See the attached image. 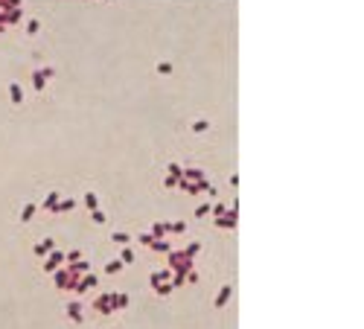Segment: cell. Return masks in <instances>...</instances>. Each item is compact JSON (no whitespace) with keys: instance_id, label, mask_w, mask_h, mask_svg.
<instances>
[{"instance_id":"obj_1","label":"cell","mask_w":364,"mask_h":329,"mask_svg":"<svg viewBox=\"0 0 364 329\" xmlns=\"http://www.w3.org/2000/svg\"><path fill=\"white\" fill-rule=\"evenodd\" d=\"M192 265H195V262H192V257L187 250H169V271H172V274L187 277L192 271Z\"/></svg>"},{"instance_id":"obj_2","label":"cell","mask_w":364,"mask_h":329,"mask_svg":"<svg viewBox=\"0 0 364 329\" xmlns=\"http://www.w3.org/2000/svg\"><path fill=\"white\" fill-rule=\"evenodd\" d=\"M93 309L99 312V315H114L117 312V294H99L93 300Z\"/></svg>"},{"instance_id":"obj_3","label":"cell","mask_w":364,"mask_h":329,"mask_svg":"<svg viewBox=\"0 0 364 329\" xmlns=\"http://www.w3.org/2000/svg\"><path fill=\"white\" fill-rule=\"evenodd\" d=\"M76 283H79V277L73 274L70 268H62V271H55V285H58V288H76Z\"/></svg>"},{"instance_id":"obj_4","label":"cell","mask_w":364,"mask_h":329,"mask_svg":"<svg viewBox=\"0 0 364 329\" xmlns=\"http://www.w3.org/2000/svg\"><path fill=\"white\" fill-rule=\"evenodd\" d=\"M236 219H239V213H236V204H233V207H228V213L225 216H218L216 219V227H221V230H233V227H236Z\"/></svg>"},{"instance_id":"obj_5","label":"cell","mask_w":364,"mask_h":329,"mask_svg":"<svg viewBox=\"0 0 364 329\" xmlns=\"http://www.w3.org/2000/svg\"><path fill=\"white\" fill-rule=\"evenodd\" d=\"M62 262H64V254H62V250H53V254L47 257V262H44V271H50V274H55V271L62 268Z\"/></svg>"},{"instance_id":"obj_6","label":"cell","mask_w":364,"mask_h":329,"mask_svg":"<svg viewBox=\"0 0 364 329\" xmlns=\"http://www.w3.org/2000/svg\"><path fill=\"white\" fill-rule=\"evenodd\" d=\"M67 318H70V320H82V303H79V300L67 303Z\"/></svg>"},{"instance_id":"obj_7","label":"cell","mask_w":364,"mask_h":329,"mask_svg":"<svg viewBox=\"0 0 364 329\" xmlns=\"http://www.w3.org/2000/svg\"><path fill=\"white\" fill-rule=\"evenodd\" d=\"M152 250H155V254H169L172 245H169V239H155L152 242Z\"/></svg>"},{"instance_id":"obj_8","label":"cell","mask_w":364,"mask_h":329,"mask_svg":"<svg viewBox=\"0 0 364 329\" xmlns=\"http://www.w3.org/2000/svg\"><path fill=\"white\" fill-rule=\"evenodd\" d=\"M230 294H233V288H230V285H225V288L218 292V297H216V309H221V306L230 300Z\"/></svg>"},{"instance_id":"obj_9","label":"cell","mask_w":364,"mask_h":329,"mask_svg":"<svg viewBox=\"0 0 364 329\" xmlns=\"http://www.w3.org/2000/svg\"><path fill=\"white\" fill-rule=\"evenodd\" d=\"M9 96H12V102H15V105H21V102H24V90H21V85H15V82H12V85H9Z\"/></svg>"},{"instance_id":"obj_10","label":"cell","mask_w":364,"mask_h":329,"mask_svg":"<svg viewBox=\"0 0 364 329\" xmlns=\"http://www.w3.org/2000/svg\"><path fill=\"white\" fill-rule=\"evenodd\" d=\"M111 242H114V245H119V248H126L128 242H131V236H128V233H123V230H117L114 236H111Z\"/></svg>"},{"instance_id":"obj_11","label":"cell","mask_w":364,"mask_h":329,"mask_svg":"<svg viewBox=\"0 0 364 329\" xmlns=\"http://www.w3.org/2000/svg\"><path fill=\"white\" fill-rule=\"evenodd\" d=\"M55 250V242L53 239H44L41 245H35V254H53Z\"/></svg>"},{"instance_id":"obj_12","label":"cell","mask_w":364,"mask_h":329,"mask_svg":"<svg viewBox=\"0 0 364 329\" xmlns=\"http://www.w3.org/2000/svg\"><path fill=\"white\" fill-rule=\"evenodd\" d=\"M73 207H76V201H73V198H64V201H58V204H55L53 213H67V210H73Z\"/></svg>"},{"instance_id":"obj_13","label":"cell","mask_w":364,"mask_h":329,"mask_svg":"<svg viewBox=\"0 0 364 329\" xmlns=\"http://www.w3.org/2000/svg\"><path fill=\"white\" fill-rule=\"evenodd\" d=\"M85 204H88V210H99V198H96V192H88V196H85Z\"/></svg>"},{"instance_id":"obj_14","label":"cell","mask_w":364,"mask_h":329,"mask_svg":"<svg viewBox=\"0 0 364 329\" xmlns=\"http://www.w3.org/2000/svg\"><path fill=\"white\" fill-rule=\"evenodd\" d=\"M169 178H175V181L184 178V166H181V163H169Z\"/></svg>"},{"instance_id":"obj_15","label":"cell","mask_w":364,"mask_h":329,"mask_svg":"<svg viewBox=\"0 0 364 329\" xmlns=\"http://www.w3.org/2000/svg\"><path fill=\"white\" fill-rule=\"evenodd\" d=\"M35 210H38L35 204H24V210H21V222H29V219L35 216Z\"/></svg>"},{"instance_id":"obj_16","label":"cell","mask_w":364,"mask_h":329,"mask_svg":"<svg viewBox=\"0 0 364 329\" xmlns=\"http://www.w3.org/2000/svg\"><path fill=\"white\" fill-rule=\"evenodd\" d=\"M166 233H169V224H155V227H152V236H155V239H166Z\"/></svg>"},{"instance_id":"obj_17","label":"cell","mask_w":364,"mask_h":329,"mask_svg":"<svg viewBox=\"0 0 364 329\" xmlns=\"http://www.w3.org/2000/svg\"><path fill=\"white\" fill-rule=\"evenodd\" d=\"M172 288H175L172 283H157V285H155V292L160 294V297H166V294H172Z\"/></svg>"},{"instance_id":"obj_18","label":"cell","mask_w":364,"mask_h":329,"mask_svg":"<svg viewBox=\"0 0 364 329\" xmlns=\"http://www.w3.org/2000/svg\"><path fill=\"white\" fill-rule=\"evenodd\" d=\"M119 262H123V265H131V262H134V250L123 248V254H119Z\"/></svg>"},{"instance_id":"obj_19","label":"cell","mask_w":364,"mask_h":329,"mask_svg":"<svg viewBox=\"0 0 364 329\" xmlns=\"http://www.w3.org/2000/svg\"><path fill=\"white\" fill-rule=\"evenodd\" d=\"M117 271H123V262H119V259H111L108 265H105V274H117Z\"/></svg>"},{"instance_id":"obj_20","label":"cell","mask_w":364,"mask_h":329,"mask_svg":"<svg viewBox=\"0 0 364 329\" xmlns=\"http://www.w3.org/2000/svg\"><path fill=\"white\" fill-rule=\"evenodd\" d=\"M55 204H58V192H50L47 201H44V207H47V210H55Z\"/></svg>"},{"instance_id":"obj_21","label":"cell","mask_w":364,"mask_h":329,"mask_svg":"<svg viewBox=\"0 0 364 329\" xmlns=\"http://www.w3.org/2000/svg\"><path fill=\"white\" fill-rule=\"evenodd\" d=\"M137 242H140V245H146V248H152L155 236H152V233H140V236H137Z\"/></svg>"},{"instance_id":"obj_22","label":"cell","mask_w":364,"mask_h":329,"mask_svg":"<svg viewBox=\"0 0 364 329\" xmlns=\"http://www.w3.org/2000/svg\"><path fill=\"white\" fill-rule=\"evenodd\" d=\"M91 219H93L96 224H105V222H108V216L102 213V210H93V213H91Z\"/></svg>"},{"instance_id":"obj_23","label":"cell","mask_w":364,"mask_h":329,"mask_svg":"<svg viewBox=\"0 0 364 329\" xmlns=\"http://www.w3.org/2000/svg\"><path fill=\"white\" fill-rule=\"evenodd\" d=\"M184 250H187V254H190V257L195 259V254H198V250H201V242H190V245H187V248H184Z\"/></svg>"},{"instance_id":"obj_24","label":"cell","mask_w":364,"mask_h":329,"mask_svg":"<svg viewBox=\"0 0 364 329\" xmlns=\"http://www.w3.org/2000/svg\"><path fill=\"white\" fill-rule=\"evenodd\" d=\"M207 128H210L207 120H195V123H192V131H207Z\"/></svg>"},{"instance_id":"obj_25","label":"cell","mask_w":364,"mask_h":329,"mask_svg":"<svg viewBox=\"0 0 364 329\" xmlns=\"http://www.w3.org/2000/svg\"><path fill=\"white\" fill-rule=\"evenodd\" d=\"M157 73H160V76H169V73H172V64H169V62H160V64H157Z\"/></svg>"},{"instance_id":"obj_26","label":"cell","mask_w":364,"mask_h":329,"mask_svg":"<svg viewBox=\"0 0 364 329\" xmlns=\"http://www.w3.org/2000/svg\"><path fill=\"white\" fill-rule=\"evenodd\" d=\"M44 76H41V73H32V85H35V90H41V88H44Z\"/></svg>"},{"instance_id":"obj_27","label":"cell","mask_w":364,"mask_h":329,"mask_svg":"<svg viewBox=\"0 0 364 329\" xmlns=\"http://www.w3.org/2000/svg\"><path fill=\"white\" fill-rule=\"evenodd\" d=\"M117 309H128V294H117Z\"/></svg>"},{"instance_id":"obj_28","label":"cell","mask_w":364,"mask_h":329,"mask_svg":"<svg viewBox=\"0 0 364 329\" xmlns=\"http://www.w3.org/2000/svg\"><path fill=\"white\" fill-rule=\"evenodd\" d=\"M187 230V224L184 222H175V224H169V233H184Z\"/></svg>"},{"instance_id":"obj_29","label":"cell","mask_w":364,"mask_h":329,"mask_svg":"<svg viewBox=\"0 0 364 329\" xmlns=\"http://www.w3.org/2000/svg\"><path fill=\"white\" fill-rule=\"evenodd\" d=\"M27 32H29V35H35V32H38V21H27Z\"/></svg>"},{"instance_id":"obj_30","label":"cell","mask_w":364,"mask_h":329,"mask_svg":"<svg viewBox=\"0 0 364 329\" xmlns=\"http://www.w3.org/2000/svg\"><path fill=\"white\" fill-rule=\"evenodd\" d=\"M38 73H41L44 79H53V76H55V70H53V67H41V70H38Z\"/></svg>"},{"instance_id":"obj_31","label":"cell","mask_w":364,"mask_h":329,"mask_svg":"<svg viewBox=\"0 0 364 329\" xmlns=\"http://www.w3.org/2000/svg\"><path fill=\"white\" fill-rule=\"evenodd\" d=\"M213 213H216V219H218V216L228 213V207H225V204H216V207H213Z\"/></svg>"},{"instance_id":"obj_32","label":"cell","mask_w":364,"mask_h":329,"mask_svg":"<svg viewBox=\"0 0 364 329\" xmlns=\"http://www.w3.org/2000/svg\"><path fill=\"white\" fill-rule=\"evenodd\" d=\"M210 210H213V207H210V204H201V207H198V219H201V216H207Z\"/></svg>"},{"instance_id":"obj_33","label":"cell","mask_w":364,"mask_h":329,"mask_svg":"<svg viewBox=\"0 0 364 329\" xmlns=\"http://www.w3.org/2000/svg\"><path fill=\"white\" fill-rule=\"evenodd\" d=\"M3 27H6V18H3V15H0V32H3Z\"/></svg>"}]
</instances>
